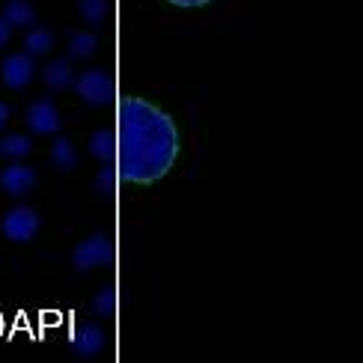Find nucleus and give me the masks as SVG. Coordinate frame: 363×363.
<instances>
[{
	"label": "nucleus",
	"mask_w": 363,
	"mask_h": 363,
	"mask_svg": "<svg viewBox=\"0 0 363 363\" xmlns=\"http://www.w3.org/2000/svg\"><path fill=\"white\" fill-rule=\"evenodd\" d=\"M179 155L176 123L158 104L140 96L119 99L116 173L131 185H152L170 173Z\"/></svg>",
	"instance_id": "1"
},
{
	"label": "nucleus",
	"mask_w": 363,
	"mask_h": 363,
	"mask_svg": "<svg viewBox=\"0 0 363 363\" xmlns=\"http://www.w3.org/2000/svg\"><path fill=\"white\" fill-rule=\"evenodd\" d=\"M72 262L74 268H99V265H111L113 262V241L108 235H93V238H86L81 241L78 247H74L72 253Z\"/></svg>",
	"instance_id": "2"
},
{
	"label": "nucleus",
	"mask_w": 363,
	"mask_h": 363,
	"mask_svg": "<svg viewBox=\"0 0 363 363\" xmlns=\"http://www.w3.org/2000/svg\"><path fill=\"white\" fill-rule=\"evenodd\" d=\"M74 89L86 104H108L113 99V78L101 69H89L81 78H74Z\"/></svg>",
	"instance_id": "3"
},
{
	"label": "nucleus",
	"mask_w": 363,
	"mask_h": 363,
	"mask_svg": "<svg viewBox=\"0 0 363 363\" xmlns=\"http://www.w3.org/2000/svg\"><path fill=\"white\" fill-rule=\"evenodd\" d=\"M0 230H4V235L9 241H30L39 233V215L27 206H15L4 215V220H0Z\"/></svg>",
	"instance_id": "4"
},
{
	"label": "nucleus",
	"mask_w": 363,
	"mask_h": 363,
	"mask_svg": "<svg viewBox=\"0 0 363 363\" xmlns=\"http://www.w3.org/2000/svg\"><path fill=\"white\" fill-rule=\"evenodd\" d=\"M33 60H30V54H12L4 60V66H0V78H4V84L9 89H24L30 81H33Z\"/></svg>",
	"instance_id": "5"
},
{
	"label": "nucleus",
	"mask_w": 363,
	"mask_h": 363,
	"mask_svg": "<svg viewBox=\"0 0 363 363\" xmlns=\"http://www.w3.org/2000/svg\"><path fill=\"white\" fill-rule=\"evenodd\" d=\"M27 125L33 128L36 134H54L60 128V111L51 99H39L30 104L27 111Z\"/></svg>",
	"instance_id": "6"
},
{
	"label": "nucleus",
	"mask_w": 363,
	"mask_h": 363,
	"mask_svg": "<svg viewBox=\"0 0 363 363\" xmlns=\"http://www.w3.org/2000/svg\"><path fill=\"white\" fill-rule=\"evenodd\" d=\"M0 188L12 196H21L27 191L36 188V170L27 167V164H9V167L0 173Z\"/></svg>",
	"instance_id": "7"
},
{
	"label": "nucleus",
	"mask_w": 363,
	"mask_h": 363,
	"mask_svg": "<svg viewBox=\"0 0 363 363\" xmlns=\"http://www.w3.org/2000/svg\"><path fill=\"white\" fill-rule=\"evenodd\" d=\"M104 345V334L96 328V325H86V328H78V334L72 337V349L78 352L81 357H93L101 352Z\"/></svg>",
	"instance_id": "8"
},
{
	"label": "nucleus",
	"mask_w": 363,
	"mask_h": 363,
	"mask_svg": "<svg viewBox=\"0 0 363 363\" xmlns=\"http://www.w3.org/2000/svg\"><path fill=\"white\" fill-rule=\"evenodd\" d=\"M42 81L48 84L51 89H66V86H72L74 84V74H72V63L69 60H51L48 66L42 69Z\"/></svg>",
	"instance_id": "9"
},
{
	"label": "nucleus",
	"mask_w": 363,
	"mask_h": 363,
	"mask_svg": "<svg viewBox=\"0 0 363 363\" xmlns=\"http://www.w3.org/2000/svg\"><path fill=\"white\" fill-rule=\"evenodd\" d=\"M4 18H6L12 27H27V24H33L36 12H33V6H30L27 0H6Z\"/></svg>",
	"instance_id": "10"
},
{
	"label": "nucleus",
	"mask_w": 363,
	"mask_h": 363,
	"mask_svg": "<svg viewBox=\"0 0 363 363\" xmlns=\"http://www.w3.org/2000/svg\"><path fill=\"white\" fill-rule=\"evenodd\" d=\"M51 161L60 170H74L78 167V152H74V146L66 138H57L51 146Z\"/></svg>",
	"instance_id": "11"
},
{
	"label": "nucleus",
	"mask_w": 363,
	"mask_h": 363,
	"mask_svg": "<svg viewBox=\"0 0 363 363\" xmlns=\"http://www.w3.org/2000/svg\"><path fill=\"white\" fill-rule=\"evenodd\" d=\"M30 149H33V143H30V138H24V134L0 138V158H24V155H30Z\"/></svg>",
	"instance_id": "12"
},
{
	"label": "nucleus",
	"mask_w": 363,
	"mask_h": 363,
	"mask_svg": "<svg viewBox=\"0 0 363 363\" xmlns=\"http://www.w3.org/2000/svg\"><path fill=\"white\" fill-rule=\"evenodd\" d=\"M24 45H27V54H48L51 51V45H54V33L48 27H33L27 33V39H24Z\"/></svg>",
	"instance_id": "13"
},
{
	"label": "nucleus",
	"mask_w": 363,
	"mask_h": 363,
	"mask_svg": "<svg viewBox=\"0 0 363 363\" xmlns=\"http://www.w3.org/2000/svg\"><path fill=\"white\" fill-rule=\"evenodd\" d=\"M89 152L101 161H111V155L116 152V138L111 131H96L93 138H89Z\"/></svg>",
	"instance_id": "14"
},
{
	"label": "nucleus",
	"mask_w": 363,
	"mask_h": 363,
	"mask_svg": "<svg viewBox=\"0 0 363 363\" xmlns=\"http://www.w3.org/2000/svg\"><path fill=\"white\" fill-rule=\"evenodd\" d=\"M93 51H96V33H72V39H69L72 57H89Z\"/></svg>",
	"instance_id": "15"
},
{
	"label": "nucleus",
	"mask_w": 363,
	"mask_h": 363,
	"mask_svg": "<svg viewBox=\"0 0 363 363\" xmlns=\"http://www.w3.org/2000/svg\"><path fill=\"white\" fill-rule=\"evenodd\" d=\"M81 15L89 24H99L108 18V0H81Z\"/></svg>",
	"instance_id": "16"
},
{
	"label": "nucleus",
	"mask_w": 363,
	"mask_h": 363,
	"mask_svg": "<svg viewBox=\"0 0 363 363\" xmlns=\"http://www.w3.org/2000/svg\"><path fill=\"white\" fill-rule=\"evenodd\" d=\"M113 304H116L113 289H101L99 298H96V313H99V315H111V313H113Z\"/></svg>",
	"instance_id": "17"
},
{
	"label": "nucleus",
	"mask_w": 363,
	"mask_h": 363,
	"mask_svg": "<svg viewBox=\"0 0 363 363\" xmlns=\"http://www.w3.org/2000/svg\"><path fill=\"white\" fill-rule=\"evenodd\" d=\"M116 176H119V173H113L111 167H104V170L99 173V182H96L99 191H101V194H111V191H113V182H116Z\"/></svg>",
	"instance_id": "18"
},
{
	"label": "nucleus",
	"mask_w": 363,
	"mask_h": 363,
	"mask_svg": "<svg viewBox=\"0 0 363 363\" xmlns=\"http://www.w3.org/2000/svg\"><path fill=\"white\" fill-rule=\"evenodd\" d=\"M170 6H179V9H200L206 4H211V0H167Z\"/></svg>",
	"instance_id": "19"
},
{
	"label": "nucleus",
	"mask_w": 363,
	"mask_h": 363,
	"mask_svg": "<svg viewBox=\"0 0 363 363\" xmlns=\"http://www.w3.org/2000/svg\"><path fill=\"white\" fill-rule=\"evenodd\" d=\"M9 39H12V24L6 18H0V48H4Z\"/></svg>",
	"instance_id": "20"
},
{
	"label": "nucleus",
	"mask_w": 363,
	"mask_h": 363,
	"mask_svg": "<svg viewBox=\"0 0 363 363\" xmlns=\"http://www.w3.org/2000/svg\"><path fill=\"white\" fill-rule=\"evenodd\" d=\"M6 119H9V108H6V104H4V101H0V128H4V125H6Z\"/></svg>",
	"instance_id": "21"
}]
</instances>
